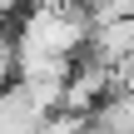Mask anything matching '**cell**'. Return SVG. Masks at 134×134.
<instances>
[{
  "label": "cell",
  "instance_id": "cell-1",
  "mask_svg": "<svg viewBox=\"0 0 134 134\" xmlns=\"http://www.w3.org/2000/svg\"><path fill=\"white\" fill-rule=\"evenodd\" d=\"M90 35V15L75 0H35V10L20 20L10 50L20 60H75Z\"/></svg>",
  "mask_w": 134,
  "mask_h": 134
},
{
  "label": "cell",
  "instance_id": "cell-2",
  "mask_svg": "<svg viewBox=\"0 0 134 134\" xmlns=\"http://www.w3.org/2000/svg\"><path fill=\"white\" fill-rule=\"evenodd\" d=\"M119 85H114V65L104 60H90V65H70L65 75V94H60V109H80V114H94L99 99H109Z\"/></svg>",
  "mask_w": 134,
  "mask_h": 134
},
{
  "label": "cell",
  "instance_id": "cell-3",
  "mask_svg": "<svg viewBox=\"0 0 134 134\" xmlns=\"http://www.w3.org/2000/svg\"><path fill=\"white\" fill-rule=\"evenodd\" d=\"M85 124H90V114H80V109H50V114H40L35 134H80Z\"/></svg>",
  "mask_w": 134,
  "mask_h": 134
},
{
  "label": "cell",
  "instance_id": "cell-4",
  "mask_svg": "<svg viewBox=\"0 0 134 134\" xmlns=\"http://www.w3.org/2000/svg\"><path fill=\"white\" fill-rule=\"evenodd\" d=\"M80 134H114V129H104V124H94V119H90V124H85Z\"/></svg>",
  "mask_w": 134,
  "mask_h": 134
},
{
  "label": "cell",
  "instance_id": "cell-5",
  "mask_svg": "<svg viewBox=\"0 0 134 134\" xmlns=\"http://www.w3.org/2000/svg\"><path fill=\"white\" fill-rule=\"evenodd\" d=\"M10 10H20V0H0V20H5Z\"/></svg>",
  "mask_w": 134,
  "mask_h": 134
}]
</instances>
